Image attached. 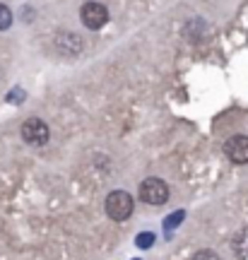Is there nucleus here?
Segmentation results:
<instances>
[{
	"instance_id": "obj_7",
	"label": "nucleus",
	"mask_w": 248,
	"mask_h": 260,
	"mask_svg": "<svg viewBox=\"0 0 248 260\" xmlns=\"http://www.w3.org/2000/svg\"><path fill=\"white\" fill-rule=\"evenodd\" d=\"M231 248H234V255L241 260H248V229H241L234 241H231Z\"/></svg>"
},
{
	"instance_id": "obj_5",
	"label": "nucleus",
	"mask_w": 248,
	"mask_h": 260,
	"mask_svg": "<svg viewBox=\"0 0 248 260\" xmlns=\"http://www.w3.org/2000/svg\"><path fill=\"white\" fill-rule=\"evenodd\" d=\"M53 46L60 56L70 58V56H77V53L82 51V39L77 37V34H73V31H60V34H55Z\"/></svg>"
},
{
	"instance_id": "obj_1",
	"label": "nucleus",
	"mask_w": 248,
	"mask_h": 260,
	"mask_svg": "<svg viewBox=\"0 0 248 260\" xmlns=\"http://www.w3.org/2000/svg\"><path fill=\"white\" fill-rule=\"evenodd\" d=\"M104 207H106V214H109L113 222H123V219H128L130 214H133L135 203H133L130 193H126V190H111L106 195V205Z\"/></svg>"
},
{
	"instance_id": "obj_8",
	"label": "nucleus",
	"mask_w": 248,
	"mask_h": 260,
	"mask_svg": "<svg viewBox=\"0 0 248 260\" xmlns=\"http://www.w3.org/2000/svg\"><path fill=\"white\" fill-rule=\"evenodd\" d=\"M10 24H12V10L0 3V31L10 29Z\"/></svg>"
},
{
	"instance_id": "obj_6",
	"label": "nucleus",
	"mask_w": 248,
	"mask_h": 260,
	"mask_svg": "<svg viewBox=\"0 0 248 260\" xmlns=\"http://www.w3.org/2000/svg\"><path fill=\"white\" fill-rule=\"evenodd\" d=\"M224 152H227V157L234 164H248V135H234V138H229L227 145H224Z\"/></svg>"
},
{
	"instance_id": "obj_9",
	"label": "nucleus",
	"mask_w": 248,
	"mask_h": 260,
	"mask_svg": "<svg viewBox=\"0 0 248 260\" xmlns=\"http://www.w3.org/2000/svg\"><path fill=\"white\" fill-rule=\"evenodd\" d=\"M193 260H222V258L214 251H210V248H202V251H198L193 255Z\"/></svg>"
},
{
	"instance_id": "obj_2",
	"label": "nucleus",
	"mask_w": 248,
	"mask_h": 260,
	"mask_svg": "<svg viewBox=\"0 0 248 260\" xmlns=\"http://www.w3.org/2000/svg\"><path fill=\"white\" fill-rule=\"evenodd\" d=\"M138 195L147 205H164L169 200V186L162 178H145L138 188Z\"/></svg>"
},
{
	"instance_id": "obj_4",
	"label": "nucleus",
	"mask_w": 248,
	"mask_h": 260,
	"mask_svg": "<svg viewBox=\"0 0 248 260\" xmlns=\"http://www.w3.org/2000/svg\"><path fill=\"white\" fill-rule=\"evenodd\" d=\"M22 140L27 142V145H34V147H41V145H46L48 138H51V130L44 121H39V118H29V121L22 123Z\"/></svg>"
},
{
	"instance_id": "obj_10",
	"label": "nucleus",
	"mask_w": 248,
	"mask_h": 260,
	"mask_svg": "<svg viewBox=\"0 0 248 260\" xmlns=\"http://www.w3.org/2000/svg\"><path fill=\"white\" fill-rule=\"evenodd\" d=\"M152 234H140V239H138V246L140 248H147V246H152Z\"/></svg>"
},
{
	"instance_id": "obj_11",
	"label": "nucleus",
	"mask_w": 248,
	"mask_h": 260,
	"mask_svg": "<svg viewBox=\"0 0 248 260\" xmlns=\"http://www.w3.org/2000/svg\"><path fill=\"white\" fill-rule=\"evenodd\" d=\"M22 96H24V94H22V89H15V92H10L8 99H10L12 104H15V99H22Z\"/></svg>"
},
{
	"instance_id": "obj_3",
	"label": "nucleus",
	"mask_w": 248,
	"mask_h": 260,
	"mask_svg": "<svg viewBox=\"0 0 248 260\" xmlns=\"http://www.w3.org/2000/svg\"><path fill=\"white\" fill-rule=\"evenodd\" d=\"M80 19L87 29H101L106 22H109V10L104 3H97V0H89L84 3L82 10H80Z\"/></svg>"
}]
</instances>
